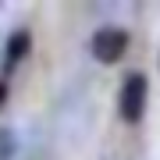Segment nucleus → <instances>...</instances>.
Masks as SVG:
<instances>
[{
	"label": "nucleus",
	"instance_id": "f257e3e1",
	"mask_svg": "<svg viewBox=\"0 0 160 160\" xmlns=\"http://www.w3.org/2000/svg\"><path fill=\"white\" fill-rule=\"evenodd\" d=\"M146 100H149V82H146V75H142V71H128L125 82H121V92H118V114H121V121H128V125L142 121Z\"/></svg>",
	"mask_w": 160,
	"mask_h": 160
},
{
	"label": "nucleus",
	"instance_id": "f03ea898",
	"mask_svg": "<svg viewBox=\"0 0 160 160\" xmlns=\"http://www.w3.org/2000/svg\"><path fill=\"white\" fill-rule=\"evenodd\" d=\"M89 50L100 64H118L128 50V29L121 25H103V29L89 39Z\"/></svg>",
	"mask_w": 160,
	"mask_h": 160
},
{
	"label": "nucleus",
	"instance_id": "7ed1b4c3",
	"mask_svg": "<svg viewBox=\"0 0 160 160\" xmlns=\"http://www.w3.org/2000/svg\"><path fill=\"white\" fill-rule=\"evenodd\" d=\"M29 46H32V39H29V32H25V29H22V32H14L11 39L4 43V68H14V64L22 61L25 53H29Z\"/></svg>",
	"mask_w": 160,
	"mask_h": 160
},
{
	"label": "nucleus",
	"instance_id": "20e7f679",
	"mask_svg": "<svg viewBox=\"0 0 160 160\" xmlns=\"http://www.w3.org/2000/svg\"><path fill=\"white\" fill-rule=\"evenodd\" d=\"M18 153V132L11 125H0V160H14Z\"/></svg>",
	"mask_w": 160,
	"mask_h": 160
},
{
	"label": "nucleus",
	"instance_id": "39448f33",
	"mask_svg": "<svg viewBox=\"0 0 160 160\" xmlns=\"http://www.w3.org/2000/svg\"><path fill=\"white\" fill-rule=\"evenodd\" d=\"M4 96H7V82L0 78V100H4Z\"/></svg>",
	"mask_w": 160,
	"mask_h": 160
}]
</instances>
